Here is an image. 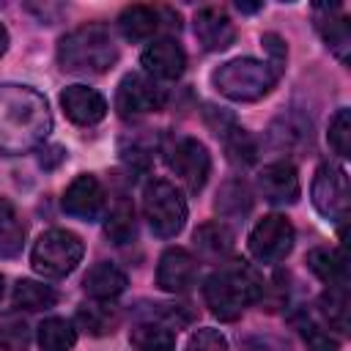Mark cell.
Here are the masks:
<instances>
[{
    "label": "cell",
    "mask_w": 351,
    "mask_h": 351,
    "mask_svg": "<svg viewBox=\"0 0 351 351\" xmlns=\"http://www.w3.org/2000/svg\"><path fill=\"white\" fill-rule=\"evenodd\" d=\"M52 129L47 99L27 85H0V151L22 154L47 140Z\"/></svg>",
    "instance_id": "1"
},
{
    "label": "cell",
    "mask_w": 351,
    "mask_h": 351,
    "mask_svg": "<svg viewBox=\"0 0 351 351\" xmlns=\"http://www.w3.org/2000/svg\"><path fill=\"white\" fill-rule=\"evenodd\" d=\"M261 293H263V282L258 271L244 261L222 263L203 282V299L219 321H236L252 302L261 299Z\"/></svg>",
    "instance_id": "2"
},
{
    "label": "cell",
    "mask_w": 351,
    "mask_h": 351,
    "mask_svg": "<svg viewBox=\"0 0 351 351\" xmlns=\"http://www.w3.org/2000/svg\"><path fill=\"white\" fill-rule=\"evenodd\" d=\"M118 60V47L104 25H82L58 41V63L71 74H104Z\"/></svg>",
    "instance_id": "3"
},
{
    "label": "cell",
    "mask_w": 351,
    "mask_h": 351,
    "mask_svg": "<svg viewBox=\"0 0 351 351\" xmlns=\"http://www.w3.org/2000/svg\"><path fill=\"white\" fill-rule=\"evenodd\" d=\"M277 77L280 74L266 60L233 58V60L222 63L219 69H214L211 82L222 96H228L233 101H258L274 88Z\"/></svg>",
    "instance_id": "4"
},
{
    "label": "cell",
    "mask_w": 351,
    "mask_h": 351,
    "mask_svg": "<svg viewBox=\"0 0 351 351\" xmlns=\"http://www.w3.org/2000/svg\"><path fill=\"white\" fill-rule=\"evenodd\" d=\"M143 217L159 239H173L186 225V200L181 189L165 178H154L143 189Z\"/></svg>",
    "instance_id": "5"
},
{
    "label": "cell",
    "mask_w": 351,
    "mask_h": 351,
    "mask_svg": "<svg viewBox=\"0 0 351 351\" xmlns=\"http://www.w3.org/2000/svg\"><path fill=\"white\" fill-rule=\"evenodd\" d=\"M82 252H85V244L77 233L52 228L36 239L30 263L41 277H66L80 266Z\"/></svg>",
    "instance_id": "6"
},
{
    "label": "cell",
    "mask_w": 351,
    "mask_h": 351,
    "mask_svg": "<svg viewBox=\"0 0 351 351\" xmlns=\"http://www.w3.org/2000/svg\"><path fill=\"white\" fill-rule=\"evenodd\" d=\"M313 206L318 208L321 217L329 222H337L340 228L348 219V176L340 165L335 162H321L313 176Z\"/></svg>",
    "instance_id": "7"
},
{
    "label": "cell",
    "mask_w": 351,
    "mask_h": 351,
    "mask_svg": "<svg viewBox=\"0 0 351 351\" xmlns=\"http://www.w3.org/2000/svg\"><path fill=\"white\" fill-rule=\"evenodd\" d=\"M293 225L288 222V217L282 214H269L261 222H255V228L250 230L247 247L250 255L261 263H280L288 258V252L293 250Z\"/></svg>",
    "instance_id": "8"
},
{
    "label": "cell",
    "mask_w": 351,
    "mask_h": 351,
    "mask_svg": "<svg viewBox=\"0 0 351 351\" xmlns=\"http://www.w3.org/2000/svg\"><path fill=\"white\" fill-rule=\"evenodd\" d=\"M167 167L176 173V178L189 192H200L208 181V173H211L208 148L195 137H178L167 148Z\"/></svg>",
    "instance_id": "9"
},
{
    "label": "cell",
    "mask_w": 351,
    "mask_h": 351,
    "mask_svg": "<svg viewBox=\"0 0 351 351\" xmlns=\"http://www.w3.org/2000/svg\"><path fill=\"white\" fill-rule=\"evenodd\" d=\"M165 101V93L162 88L148 77V74H140V71H132L126 74L121 82H118V90H115V110L121 118H140V115H148V112H156Z\"/></svg>",
    "instance_id": "10"
},
{
    "label": "cell",
    "mask_w": 351,
    "mask_h": 351,
    "mask_svg": "<svg viewBox=\"0 0 351 351\" xmlns=\"http://www.w3.org/2000/svg\"><path fill=\"white\" fill-rule=\"evenodd\" d=\"M104 186L99 184L96 176L90 173H82L77 176L66 192H63V211L77 217V219H85V222H93L101 217L104 211Z\"/></svg>",
    "instance_id": "11"
},
{
    "label": "cell",
    "mask_w": 351,
    "mask_h": 351,
    "mask_svg": "<svg viewBox=\"0 0 351 351\" xmlns=\"http://www.w3.org/2000/svg\"><path fill=\"white\" fill-rule=\"evenodd\" d=\"M197 280V261L184 247H167L156 266V285L167 293H184Z\"/></svg>",
    "instance_id": "12"
},
{
    "label": "cell",
    "mask_w": 351,
    "mask_h": 351,
    "mask_svg": "<svg viewBox=\"0 0 351 351\" xmlns=\"http://www.w3.org/2000/svg\"><path fill=\"white\" fill-rule=\"evenodd\" d=\"M258 192L274 206H291L299 200V176L291 162H271L258 173Z\"/></svg>",
    "instance_id": "13"
},
{
    "label": "cell",
    "mask_w": 351,
    "mask_h": 351,
    "mask_svg": "<svg viewBox=\"0 0 351 351\" xmlns=\"http://www.w3.org/2000/svg\"><path fill=\"white\" fill-rule=\"evenodd\" d=\"M60 107H63L66 118L77 126H93L107 115L104 96L88 85H69L60 93Z\"/></svg>",
    "instance_id": "14"
},
{
    "label": "cell",
    "mask_w": 351,
    "mask_h": 351,
    "mask_svg": "<svg viewBox=\"0 0 351 351\" xmlns=\"http://www.w3.org/2000/svg\"><path fill=\"white\" fill-rule=\"evenodd\" d=\"M140 63H143L148 77L178 80L184 74V69H186V55L173 38H159V41H154V44H148L143 49Z\"/></svg>",
    "instance_id": "15"
},
{
    "label": "cell",
    "mask_w": 351,
    "mask_h": 351,
    "mask_svg": "<svg viewBox=\"0 0 351 351\" xmlns=\"http://www.w3.org/2000/svg\"><path fill=\"white\" fill-rule=\"evenodd\" d=\"M195 38L200 41L203 49L219 52V49H228L233 44L236 27L222 8L208 5V8H200L195 14Z\"/></svg>",
    "instance_id": "16"
},
{
    "label": "cell",
    "mask_w": 351,
    "mask_h": 351,
    "mask_svg": "<svg viewBox=\"0 0 351 351\" xmlns=\"http://www.w3.org/2000/svg\"><path fill=\"white\" fill-rule=\"evenodd\" d=\"M126 285H129V280H126V274L115 263H96L82 277L85 293L99 299V302H110V299L121 296L126 291Z\"/></svg>",
    "instance_id": "17"
},
{
    "label": "cell",
    "mask_w": 351,
    "mask_h": 351,
    "mask_svg": "<svg viewBox=\"0 0 351 351\" xmlns=\"http://www.w3.org/2000/svg\"><path fill=\"white\" fill-rule=\"evenodd\" d=\"M307 266L329 288H346L348 285V266H346V258L340 250L315 247L307 252Z\"/></svg>",
    "instance_id": "18"
},
{
    "label": "cell",
    "mask_w": 351,
    "mask_h": 351,
    "mask_svg": "<svg viewBox=\"0 0 351 351\" xmlns=\"http://www.w3.org/2000/svg\"><path fill=\"white\" fill-rule=\"evenodd\" d=\"M129 343L134 351H176L173 326H167L162 321H151V318L132 326Z\"/></svg>",
    "instance_id": "19"
},
{
    "label": "cell",
    "mask_w": 351,
    "mask_h": 351,
    "mask_svg": "<svg viewBox=\"0 0 351 351\" xmlns=\"http://www.w3.org/2000/svg\"><path fill=\"white\" fill-rule=\"evenodd\" d=\"M77 324L93 335V337H104V335H112L121 324V313L118 307H112L110 302H90V304H82L77 310Z\"/></svg>",
    "instance_id": "20"
},
{
    "label": "cell",
    "mask_w": 351,
    "mask_h": 351,
    "mask_svg": "<svg viewBox=\"0 0 351 351\" xmlns=\"http://www.w3.org/2000/svg\"><path fill=\"white\" fill-rule=\"evenodd\" d=\"M118 27L123 33V38L129 41H145L156 33L159 27V16L151 5H126L118 16Z\"/></svg>",
    "instance_id": "21"
},
{
    "label": "cell",
    "mask_w": 351,
    "mask_h": 351,
    "mask_svg": "<svg viewBox=\"0 0 351 351\" xmlns=\"http://www.w3.org/2000/svg\"><path fill=\"white\" fill-rule=\"evenodd\" d=\"M195 247L206 258H225L233 250V230L225 222H203L195 230Z\"/></svg>",
    "instance_id": "22"
},
{
    "label": "cell",
    "mask_w": 351,
    "mask_h": 351,
    "mask_svg": "<svg viewBox=\"0 0 351 351\" xmlns=\"http://www.w3.org/2000/svg\"><path fill=\"white\" fill-rule=\"evenodd\" d=\"M25 244V225L16 208L0 197V258H16Z\"/></svg>",
    "instance_id": "23"
},
{
    "label": "cell",
    "mask_w": 351,
    "mask_h": 351,
    "mask_svg": "<svg viewBox=\"0 0 351 351\" xmlns=\"http://www.w3.org/2000/svg\"><path fill=\"white\" fill-rule=\"evenodd\" d=\"M77 343V329L69 318H44L38 324V348L41 351H71Z\"/></svg>",
    "instance_id": "24"
},
{
    "label": "cell",
    "mask_w": 351,
    "mask_h": 351,
    "mask_svg": "<svg viewBox=\"0 0 351 351\" xmlns=\"http://www.w3.org/2000/svg\"><path fill=\"white\" fill-rule=\"evenodd\" d=\"M58 302V291L47 282H38V280H19L16 288H14V304L19 310H30V313H38V310H49L55 307Z\"/></svg>",
    "instance_id": "25"
},
{
    "label": "cell",
    "mask_w": 351,
    "mask_h": 351,
    "mask_svg": "<svg viewBox=\"0 0 351 351\" xmlns=\"http://www.w3.org/2000/svg\"><path fill=\"white\" fill-rule=\"evenodd\" d=\"M104 233L110 241L115 244H126L134 239L137 233V222H134V208L129 200H118L110 214H107V222H104Z\"/></svg>",
    "instance_id": "26"
},
{
    "label": "cell",
    "mask_w": 351,
    "mask_h": 351,
    "mask_svg": "<svg viewBox=\"0 0 351 351\" xmlns=\"http://www.w3.org/2000/svg\"><path fill=\"white\" fill-rule=\"evenodd\" d=\"M318 11H326V5H321ZM315 25H318V30H321L326 47H329L340 60H346V55H348V41H351V36H348V19H346V16H332V14L326 11L324 16H318Z\"/></svg>",
    "instance_id": "27"
},
{
    "label": "cell",
    "mask_w": 351,
    "mask_h": 351,
    "mask_svg": "<svg viewBox=\"0 0 351 351\" xmlns=\"http://www.w3.org/2000/svg\"><path fill=\"white\" fill-rule=\"evenodd\" d=\"M30 346V326L19 313H0V348L25 351Z\"/></svg>",
    "instance_id": "28"
},
{
    "label": "cell",
    "mask_w": 351,
    "mask_h": 351,
    "mask_svg": "<svg viewBox=\"0 0 351 351\" xmlns=\"http://www.w3.org/2000/svg\"><path fill=\"white\" fill-rule=\"evenodd\" d=\"M318 307L329 326L348 332V288H329L318 299Z\"/></svg>",
    "instance_id": "29"
},
{
    "label": "cell",
    "mask_w": 351,
    "mask_h": 351,
    "mask_svg": "<svg viewBox=\"0 0 351 351\" xmlns=\"http://www.w3.org/2000/svg\"><path fill=\"white\" fill-rule=\"evenodd\" d=\"M214 206H217L219 214H228V217L247 214L252 208V195H250V189H247L244 181H228L217 192V203Z\"/></svg>",
    "instance_id": "30"
},
{
    "label": "cell",
    "mask_w": 351,
    "mask_h": 351,
    "mask_svg": "<svg viewBox=\"0 0 351 351\" xmlns=\"http://www.w3.org/2000/svg\"><path fill=\"white\" fill-rule=\"evenodd\" d=\"M326 140H329V145L335 148L337 156H343V159L351 156V115H348L346 107H340V110L332 115Z\"/></svg>",
    "instance_id": "31"
},
{
    "label": "cell",
    "mask_w": 351,
    "mask_h": 351,
    "mask_svg": "<svg viewBox=\"0 0 351 351\" xmlns=\"http://www.w3.org/2000/svg\"><path fill=\"white\" fill-rule=\"evenodd\" d=\"M296 326H299V332H302V337H304L310 351H337V340L321 324H315L307 313H302L296 318Z\"/></svg>",
    "instance_id": "32"
},
{
    "label": "cell",
    "mask_w": 351,
    "mask_h": 351,
    "mask_svg": "<svg viewBox=\"0 0 351 351\" xmlns=\"http://www.w3.org/2000/svg\"><path fill=\"white\" fill-rule=\"evenodd\" d=\"M222 140H225L228 154H230V159H233V162L247 165V162H252V159H255V143H252V137H250L244 129L233 126Z\"/></svg>",
    "instance_id": "33"
},
{
    "label": "cell",
    "mask_w": 351,
    "mask_h": 351,
    "mask_svg": "<svg viewBox=\"0 0 351 351\" xmlns=\"http://www.w3.org/2000/svg\"><path fill=\"white\" fill-rule=\"evenodd\" d=\"M184 351H228V340L219 329L206 326V329H197L189 335Z\"/></svg>",
    "instance_id": "34"
},
{
    "label": "cell",
    "mask_w": 351,
    "mask_h": 351,
    "mask_svg": "<svg viewBox=\"0 0 351 351\" xmlns=\"http://www.w3.org/2000/svg\"><path fill=\"white\" fill-rule=\"evenodd\" d=\"M263 47L269 49V55H271V69L280 74L282 71V63H285V44H282V38L277 36V33H266L263 36Z\"/></svg>",
    "instance_id": "35"
},
{
    "label": "cell",
    "mask_w": 351,
    "mask_h": 351,
    "mask_svg": "<svg viewBox=\"0 0 351 351\" xmlns=\"http://www.w3.org/2000/svg\"><path fill=\"white\" fill-rule=\"evenodd\" d=\"M244 351H288V346L277 337H250L244 343Z\"/></svg>",
    "instance_id": "36"
},
{
    "label": "cell",
    "mask_w": 351,
    "mask_h": 351,
    "mask_svg": "<svg viewBox=\"0 0 351 351\" xmlns=\"http://www.w3.org/2000/svg\"><path fill=\"white\" fill-rule=\"evenodd\" d=\"M8 49V30H5V25L0 22V55Z\"/></svg>",
    "instance_id": "37"
},
{
    "label": "cell",
    "mask_w": 351,
    "mask_h": 351,
    "mask_svg": "<svg viewBox=\"0 0 351 351\" xmlns=\"http://www.w3.org/2000/svg\"><path fill=\"white\" fill-rule=\"evenodd\" d=\"M236 8H239V11L252 14V11H261V3H236Z\"/></svg>",
    "instance_id": "38"
},
{
    "label": "cell",
    "mask_w": 351,
    "mask_h": 351,
    "mask_svg": "<svg viewBox=\"0 0 351 351\" xmlns=\"http://www.w3.org/2000/svg\"><path fill=\"white\" fill-rule=\"evenodd\" d=\"M0 299H3V274H0Z\"/></svg>",
    "instance_id": "39"
}]
</instances>
